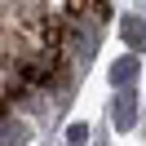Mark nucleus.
<instances>
[{"label": "nucleus", "instance_id": "1", "mask_svg": "<svg viewBox=\"0 0 146 146\" xmlns=\"http://www.w3.org/2000/svg\"><path fill=\"white\" fill-rule=\"evenodd\" d=\"M111 124H115L119 133H128V128L137 124V93L133 89H119L115 106H111Z\"/></svg>", "mask_w": 146, "mask_h": 146}, {"label": "nucleus", "instance_id": "3", "mask_svg": "<svg viewBox=\"0 0 146 146\" xmlns=\"http://www.w3.org/2000/svg\"><path fill=\"white\" fill-rule=\"evenodd\" d=\"M137 71H142L137 53H124V58H115V66H111V84H115V89H128V84L137 80Z\"/></svg>", "mask_w": 146, "mask_h": 146}, {"label": "nucleus", "instance_id": "2", "mask_svg": "<svg viewBox=\"0 0 146 146\" xmlns=\"http://www.w3.org/2000/svg\"><path fill=\"white\" fill-rule=\"evenodd\" d=\"M119 36L128 40L133 53H146V22L137 18V13H124V18H119Z\"/></svg>", "mask_w": 146, "mask_h": 146}, {"label": "nucleus", "instance_id": "4", "mask_svg": "<svg viewBox=\"0 0 146 146\" xmlns=\"http://www.w3.org/2000/svg\"><path fill=\"white\" fill-rule=\"evenodd\" d=\"M84 137H89L84 124H71V128H66V142H71V146H84Z\"/></svg>", "mask_w": 146, "mask_h": 146}]
</instances>
